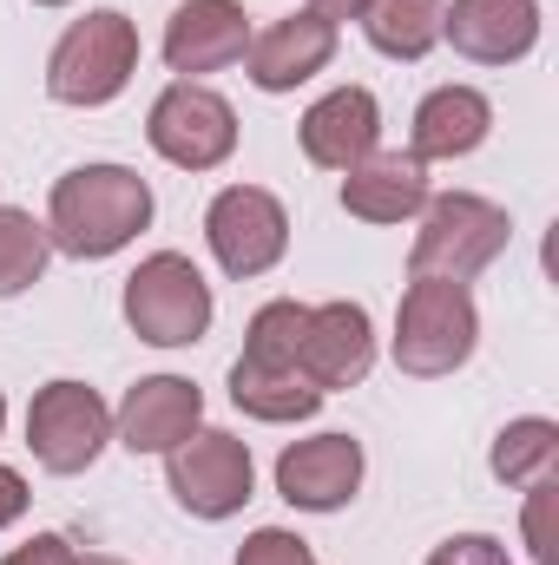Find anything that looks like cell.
Masks as SVG:
<instances>
[{
    "label": "cell",
    "instance_id": "obj_20",
    "mask_svg": "<svg viewBox=\"0 0 559 565\" xmlns=\"http://www.w3.org/2000/svg\"><path fill=\"white\" fill-rule=\"evenodd\" d=\"M441 7L447 0H376L362 13V33L389 60H421V53L441 46Z\"/></svg>",
    "mask_w": 559,
    "mask_h": 565
},
{
    "label": "cell",
    "instance_id": "obj_32",
    "mask_svg": "<svg viewBox=\"0 0 559 565\" xmlns=\"http://www.w3.org/2000/svg\"><path fill=\"white\" fill-rule=\"evenodd\" d=\"M0 427H7V395H0Z\"/></svg>",
    "mask_w": 559,
    "mask_h": 565
},
{
    "label": "cell",
    "instance_id": "obj_29",
    "mask_svg": "<svg viewBox=\"0 0 559 565\" xmlns=\"http://www.w3.org/2000/svg\"><path fill=\"white\" fill-rule=\"evenodd\" d=\"M369 7H376V0H316V7H309V13H323V20H329V26H342V20H362V13H369Z\"/></svg>",
    "mask_w": 559,
    "mask_h": 565
},
{
    "label": "cell",
    "instance_id": "obj_21",
    "mask_svg": "<svg viewBox=\"0 0 559 565\" xmlns=\"http://www.w3.org/2000/svg\"><path fill=\"white\" fill-rule=\"evenodd\" d=\"M487 467H494L500 487H534L540 473H553L559 467V422H547V415H520V422H507L500 434H494Z\"/></svg>",
    "mask_w": 559,
    "mask_h": 565
},
{
    "label": "cell",
    "instance_id": "obj_24",
    "mask_svg": "<svg viewBox=\"0 0 559 565\" xmlns=\"http://www.w3.org/2000/svg\"><path fill=\"white\" fill-rule=\"evenodd\" d=\"M553 500H559V480L540 473L527 487V513H520V533H527V553L540 565H559V540H553Z\"/></svg>",
    "mask_w": 559,
    "mask_h": 565
},
{
    "label": "cell",
    "instance_id": "obj_5",
    "mask_svg": "<svg viewBox=\"0 0 559 565\" xmlns=\"http://www.w3.org/2000/svg\"><path fill=\"white\" fill-rule=\"evenodd\" d=\"M126 322L151 349H191L211 329V282L191 257L158 250L126 277Z\"/></svg>",
    "mask_w": 559,
    "mask_h": 565
},
{
    "label": "cell",
    "instance_id": "obj_23",
    "mask_svg": "<svg viewBox=\"0 0 559 565\" xmlns=\"http://www.w3.org/2000/svg\"><path fill=\"white\" fill-rule=\"evenodd\" d=\"M46 257H53L46 224H33L27 211L0 204V302L20 296V289H33V282L46 277Z\"/></svg>",
    "mask_w": 559,
    "mask_h": 565
},
{
    "label": "cell",
    "instance_id": "obj_16",
    "mask_svg": "<svg viewBox=\"0 0 559 565\" xmlns=\"http://www.w3.org/2000/svg\"><path fill=\"white\" fill-rule=\"evenodd\" d=\"M191 427H204V395L184 375H145L139 388H126L119 415H113V440L126 454H171Z\"/></svg>",
    "mask_w": 559,
    "mask_h": 565
},
{
    "label": "cell",
    "instance_id": "obj_6",
    "mask_svg": "<svg viewBox=\"0 0 559 565\" xmlns=\"http://www.w3.org/2000/svg\"><path fill=\"white\" fill-rule=\"evenodd\" d=\"M165 480H171V500L191 513V520H231L244 513L251 487H257V467H251V447L224 427H191L171 454H165Z\"/></svg>",
    "mask_w": 559,
    "mask_h": 565
},
{
    "label": "cell",
    "instance_id": "obj_31",
    "mask_svg": "<svg viewBox=\"0 0 559 565\" xmlns=\"http://www.w3.org/2000/svg\"><path fill=\"white\" fill-rule=\"evenodd\" d=\"M33 7H66V0H33Z\"/></svg>",
    "mask_w": 559,
    "mask_h": 565
},
{
    "label": "cell",
    "instance_id": "obj_4",
    "mask_svg": "<svg viewBox=\"0 0 559 565\" xmlns=\"http://www.w3.org/2000/svg\"><path fill=\"white\" fill-rule=\"evenodd\" d=\"M481 342V309L467 296V282H441V277H415L402 289L395 309V369L402 375H454Z\"/></svg>",
    "mask_w": 559,
    "mask_h": 565
},
{
    "label": "cell",
    "instance_id": "obj_1",
    "mask_svg": "<svg viewBox=\"0 0 559 565\" xmlns=\"http://www.w3.org/2000/svg\"><path fill=\"white\" fill-rule=\"evenodd\" d=\"M145 224H151V184L126 164H80L53 184V204H46L53 250L80 257V264L119 257Z\"/></svg>",
    "mask_w": 559,
    "mask_h": 565
},
{
    "label": "cell",
    "instance_id": "obj_2",
    "mask_svg": "<svg viewBox=\"0 0 559 565\" xmlns=\"http://www.w3.org/2000/svg\"><path fill=\"white\" fill-rule=\"evenodd\" d=\"M139 73V26L119 7H93L73 20L46 60V93L60 106H113Z\"/></svg>",
    "mask_w": 559,
    "mask_h": 565
},
{
    "label": "cell",
    "instance_id": "obj_19",
    "mask_svg": "<svg viewBox=\"0 0 559 565\" xmlns=\"http://www.w3.org/2000/svg\"><path fill=\"white\" fill-rule=\"evenodd\" d=\"M231 402L251 422H309L323 408V388L309 375H271V369H244L231 362Z\"/></svg>",
    "mask_w": 559,
    "mask_h": 565
},
{
    "label": "cell",
    "instance_id": "obj_25",
    "mask_svg": "<svg viewBox=\"0 0 559 565\" xmlns=\"http://www.w3.org/2000/svg\"><path fill=\"white\" fill-rule=\"evenodd\" d=\"M238 565H323L309 553V540L283 533V526H257L244 546H238Z\"/></svg>",
    "mask_w": 559,
    "mask_h": 565
},
{
    "label": "cell",
    "instance_id": "obj_27",
    "mask_svg": "<svg viewBox=\"0 0 559 565\" xmlns=\"http://www.w3.org/2000/svg\"><path fill=\"white\" fill-rule=\"evenodd\" d=\"M0 565H80V553H73V540H60V533H33L27 546H13Z\"/></svg>",
    "mask_w": 559,
    "mask_h": 565
},
{
    "label": "cell",
    "instance_id": "obj_18",
    "mask_svg": "<svg viewBox=\"0 0 559 565\" xmlns=\"http://www.w3.org/2000/svg\"><path fill=\"white\" fill-rule=\"evenodd\" d=\"M487 132H494L487 93H474V86H434L415 106L409 158H421V164H434V158H467V151L487 145Z\"/></svg>",
    "mask_w": 559,
    "mask_h": 565
},
{
    "label": "cell",
    "instance_id": "obj_22",
    "mask_svg": "<svg viewBox=\"0 0 559 565\" xmlns=\"http://www.w3.org/2000/svg\"><path fill=\"white\" fill-rule=\"evenodd\" d=\"M303 322H309V309L303 302H264L257 316H251V329H244V369H277V375H303Z\"/></svg>",
    "mask_w": 559,
    "mask_h": 565
},
{
    "label": "cell",
    "instance_id": "obj_10",
    "mask_svg": "<svg viewBox=\"0 0 559 565\" xmlns=\"http://www.w3.org/2000/svg\"><path fill=\"white\" fill-rule=\"evenodd\" d=\"M362 487V440L356 434H309L277 454V493L296 513H342Z\"/></svg>",
    "mask_w": 559,
    "mask_h": 565
},
{
    "label": "cell",
    "instance_id": "obj_28",
    "mask_svg": "<svg viewBox=\"0 0 559 565\" xmlns=\"http://www.w3.org/2000/svg\"><path fill=\"white\" fill-rule=\"evenodd\" d=\"M27 500H33V493H27V480H20L13 467H0V526H13V520L27 513Z\"/></svg>",
    "mask_w": 559,
    "mask_h": 565
},
{
    "label": "cell",
    "instance_id": "obj_13",
    "mask_svg": "<svg viewBox=\"0 0 559 565\" xmlns=\"http://www.w3.org/2000/svg\"><path fill=\"white\" fill-rule=\"evenodd\" d=\"M376 369V322L362 302H316L309 322H303V375L336 395V388H356L369 382Z\"/></svg>",
    "mask_w": 559,
    "mask_h": 565
},
{
    "label": "cell",
    "instance_id": "obj_14",
    "mask_svg": "<svg viewBox=\"0 0 559 565\" xmlns=\"http://www.w3.org/2000/svg\"><path fill=\"white\" fill-rule=\"evenodd\" d=\"M244 46H251V13L238 0H184L165 20V66L178 79L224 73L244 60Z\"/></svg>",
    "mask_w": 559,
    "mask_h": 565
},
{
    "label": "cell",
    "instance_id": "obj_8",
    "mask_svg": "<svg viewBox=\"0 0 559 565\" xmlns=\"http://www.w3.org/2000/svg\"><path fill=\"white\" fill-rule=\"evenodd\" d=\"M204 244H211V257H218L224 277L251 282L283 264V250H289V211L264 184H224L211 198V211H204Z\"/></svg>",
    "mask_w": 559,
    "mask_h": 565
},
{
    "label": "cell",
    "instance_id": "obj_30",
    "mask_svg": "<svg viewBox=\"0 0 559 565\" xmlns=\"http://www.w3.org/2000/svg\"><path fill=\"white\" fill-rule=\"evenodd\" d=\"M80 565H126V559H106V553H93V559H80Z\"/></svg>",
    "mask_w": 559,
    "mask_h": 565
},
{
    "label": "cell",
    "instance_id": "obj_26",
    "mask_svg": "<svg viewBox=\"0 0 559 565\" xmlns=\"http://www.w3.org/2000/svg\"><path fill=\"white\" fill-rule=\"evenodd\" d=\"M428 565H514V559H507V546L494 533H454L447 546L428 553Z\"/></svg>",
    "mask_w": 559,
    "mask_h": 565
},
{
    "label": "cell",
    "instance_id": "obj_3",
    "mask_svg": "<svg viewBox=\"0 0 559 565\" xmlns=\"http://www.w3.org/2000/svg\"><path fill=\"white\" fill-rule=\"evenodd\" d=\"M514 224L494 198L481 191H441L421 204V231L415 250H409V270L415 277H441V282H474L500 250H507Z\"/></svg>",
    "mask_w": 559,
    "mask_h": 565
},
{
    "label": "cell",
    "instance_id": "obj_9",
    "mask_svg": "<svg viewBox=\"0 0 559 565\" xmlns=\"http://www.w3.org/2000/svg\"><path fill=\"white\" fill-rule=\"evenodd\" d=\"M113 440V408L86 382H46L27 402V447L46 473H86Z\"/></svg>",
    "mask_w": 559,
    "mask_h": 565
},
{
    "label": "cell",
    "instance_id": "obj_7",
    "mask_svg": "<svg viewBox=\"0 0 559 565\" xmlns=\"http://www.w3.org/2000/svg\"><path fill=\"white\" fill-rule=\"evenodd\" d=\"M145 139L165 164L178 171H218L231 151H238V113L224 93H211L204 79H171L158 99H151V119H145Z\"/></svg>",
    "mask_w": 559,
    "mask_h": 565
},
{
    "label": "cell",
    "instance_id": "obj_12",
    "mask_svg": "<svg viewBox=\"0 0 559 565\" xmlns=\"http://www.w3.org/2000/svg\"><path fill=\"white\" fill-rule=\"evenodd\" d=\"M329 60H336V26H329L323 13H309V7L271 20V26L251 33V46H244V73H251L257 93H296V86H309Z\"/></svg>",
    "mask_w": 559,
    "mask_h": 565
},
{
    "label": "cell",
    "instance_id": "obj_11",
    "mask_svg": "<svg viewBox=\"0 0 559 565\" xmlns=\"http://www.w3.org/2000/svg\"><path fill=\"white\" fill-rule=\"evenodd\" d=\"M441 40L474 66H514L540 46V0H447Z\"/></svg>",
    "mask_w": 559,
    "mask_h": 565
},
{
    "label": "cell",
    "instance_id": "obj_15",
    "mask_svg": "<svg viewBox=\"0 0 559 565\" xmlns=\"http://www.w3.org/2000/svg\"><path fill=\"white\" fill-rule=\"evenodd\" d=\"M296 139H303V158H309V164H323V171H356V164L382 145V106H376L369 86H336V93H323V99L303 113Z\"/></svg>",
    "mask_w": 559,
    "mask_h": 565
},
{
    "label": "cell",
    "instance_id": "obj_17",
    "mask_svg": "<svg viewBox=\"0 0 559 565\" xmlns=\"http://www.w3.org/2000/svg\"><path fill=\"white\" fill-rule=\"evenodd\" d=\"M428 204V164L409 151H369L342 178V211L362 224H409Z\"/></svg>",
    "mask_w": 559,
    "mask_h": 565
}]
</instances>
